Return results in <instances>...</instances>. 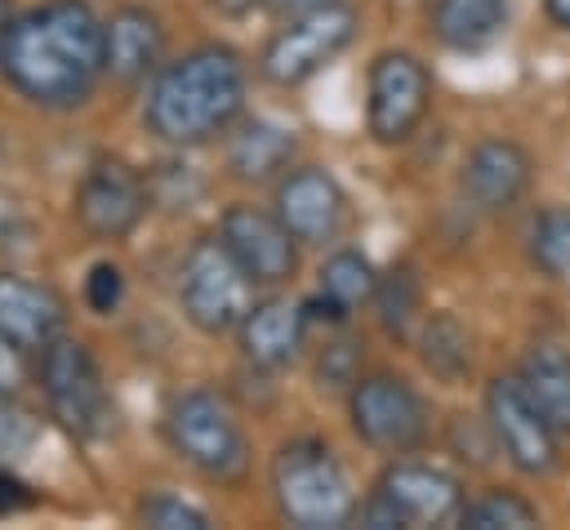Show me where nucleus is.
Here are the masks:
<instances>
[{"label": "nucleus", "mask_w": 570, "mask_h": 530, "mask_svg": "<svg viewBox=\"0 0 570 530\" xmlns=\"http://www.w3.org/2000/svg\"><path fill=\"white\" fill-rule=\"evenodd\" d=\"M0 67L40 107H76L107 76L102 22L85 0H49L9 27Z\"/></svg>", "instance_id": "1"}, {"label": "nucleus", "mask_w": 570, "mask_h": 530, "mask_svg": "<svg viewBox=\"0 0 570 530\" xmlns=\"http://www.w3.org/2000/svg\"><path fill=\"white\" fill-rule=\"evenodd\" d=\"M245 102V62L227 45H200L178 62L160 67L147 85L142 120L156 138L191 147L236 120Z\"/></svg>", "instance_id": "2"}, {"label": "nucleus", "mask_w": 570, "mask_h": 530, "mask_svg": "<svg viewBox=\"0 0 570 530\" xmlns=\"http://www.w3.org/2000/svg\"><path fill=\"white\" fill-rule=\"evenodd\" d=\"M272 499H276V512L303 530H334L356 512L343 463L325 441H312V436L285 441L276 450Z\"/></svg>", "instance_id": "3"}, {"label": "nucleus", "mask_w": 570, "mask_h": 530, "mask_svg": "<svg viewBox=\"0 0 570 530\" xmlns=\"http://www.w3.org/2000/svg\"><path fill=\"white\" fill-rule=\"evenodd\" d=\"M40 392L49 401V414L80 441H98L116 423L102 370L80 338L58 334L53 343L40 347Z\"/></svg>", "instance_id": "4"}, {"label": "nucleus", "mask_w": 570, "mask_h": 530, "mask_svg": "<svg viewBox=\"0 0 570 530\" xmlns=\"http://www.w3.org/2000/svg\"><path fill=\"white\" fill-rule=\"evenodd\" d=\"M249 276L245 267L232 258V249L223 241H196L183 258V272H178V303H183V316L200 330V334H227V330H240L245 312L254 307L249 303Z\"/></svg>", "instance_id": "5"}, {"label": "nucleus", "mask_w": 570, "mask_h": 530, "mask_svg": "<svg viewBox=\"0 0 570 530\" xmlns=\"http://www.w3.org/2000/svg\"><path fill=\"white\" fill-rule=\"evenodd\" d=\"M463 485L445 468L432 463H392L379 472L374 494L361 508V521L374 530L387 526H445L463 512Z\"/></svg>", "instance_id": "6"}, {"label": "nucleus", "mask_w": 570, "mask_h": 530, "mask_svg": "<svg viewBox=\"0 0 570 530\" xmlns=\"http://www.w3.org/2000/svg\"><path fill=\"white\" fill-rule=\"evenodd\" d=\"M169 445L209 481H236L245 472V436L232 410L214 392H183L165 410Z\"/></svg>", "instance_id": "7"}, {"label": "nucleus", "mask_w": 570, "mask_h": 530, "mask_svg": "<svg viewBox=\"0 0 570 530\" xmlns=\"http://www.w3.org/2000/svg\"><path fill=\"white\" fill-rule=\"evenodd\" d=\"M356 36V13L347 4H325L298 18H285V27L263 45L258 71L272 85H303L321 67H330Z\"/></svg>", "instance_id": "8"}, {"label": "nucleus", "mask_w": 570, "mask_h": 530, "mask_svg": "<svg viewBox=\"0 0 570 530\" xmlns=\"http://www.w3.org/2000/svg\"><path fill=\"white\" fill-rule=\"evenodd\" d=\"M428 98H432L428 67L405 49H383L370 62V85H365L370 138L383 143V147L405 143L419 129V120L428 116Z\"/></svg>", "instance_id": "9"}, {"label": "nucleus", "mask_w": 570, "mask_h": 530, "mask_svg": "<svg viewBox=\"0 0 570 530\" xmlns=\"http://www.w3.org/2000/svg\"><path fill=\"white\" fill-rule=\"evenodd\" d=\"M352 428L370 450L383 454H410L428 436V410L419 392L396 374H365L347 392Z\"/></svg>", "instance_id": "10"}, {"label": "nucleus", "mask_w": 570, "mask_h": 530, "mask_svg": "<svg viewBox=\"0 0 570 530\" xmlns=\"http://www.w3.org/2000/svg\"><path fill=\"white\" fill-rule=\"evenodd\" d=\"M485 423L490 441L508 454V463L525 477H548L557 468V428L543 419V410L530 401L517 374H499L485 387Z\"/></svg>", "instance_id": "11"}, {"label": "nucleus", "mask_w": 570, "mask_h": 530, "mask_svg": "<svg viewBox=\"0 0 570 530\" xmlns=\"http://www.w3.org/2000/svg\"><path fill=\"white\" fill-rule=\"evenodd\" d=\"M147 209V187L138 169H129L120 156H98L80 187H76V223L98 241H120L138 227Z\"/></svg>", "instance_id": "12"}, {"label": "nucleus", "mask_w": 570, "mask_h": 530, "mask_svg": "<svg viewBox=\"0 0 570 530\" xmlns=\"http://www.w3.org/2000/svg\"><path fill=\"white\" fill-rule=\"evenodd\" d=\"M218 241L232 249V258L245 267L254 285H281L298 267L294 232L276 218V209L267 214L258 205H232L218 218Z\"/></svg>", "instance_id": "13"}, {"label": "nucleus", "mask_w": 570, "mask_h": 530, "mask_svg": "<svg viewBox=\"0 0 570 530\" xmlns=\"http://www.w3.org/2000/svg\"><path fill=\"white\" fill-rule=\"evenodd\" d=\"M530 174H534V160H530V151L521 143H512V138H481L463 156L459 192L468 196L472 209L503 214V209H512L525 196Z\"/></svg>", "instance_id": "14"}, {"label": "nucleus", "mask_w": 570, "mask_h": 530, "mask_svg": "<svg viewBox=\"0 0 570 530\" xmlns=\"http://www.w3.org/2000/svg\"><path fill=\"white\" fill-rule=\"evenodd\" d=\"M276 218L294 232V241L325 245L338 236V227L347 218V196L325 169L303 165L276 183Z\"/></svg>", "instance_id": "15"}, {"label": "nucleus", "mask_w": 570, "mask_h": 530, "mask_svg": "<svg viewBox=\"0 0 570 530\" xmlns=\"http://www.w3.org/2000/svg\"><path fill=\"white\" fill-rule=\"evenodd\" d=\"M62 334V298L18 272H0V338L18 352H40Z\"/></svg>", "instance_id": "16"}, {"label": "nucleus", "mask_w": 570, "mask_h": 530, "mask_svg": "<svg viewBox=\"0 0 570 530\" xmlns=\"http://www.w3.org/2000/svg\"><path fill=\"white\" fill-rule=\"evenodd\" d=\"M102 45H107V76L116 85H138L151 71H160L165 31H160V18L142 4L116 9L102 22Z\"/></svg>", "instance_id": "17"}, {"label": "nucleus", "mask_w": 570, "mask_h": 530, "mask_svg": "<svg viewBox=\"0 0 570 530\" xmlns=\"http://www.w3.org/2000/svg\"><path fill=\"white\" fill-rule=\"evenodd\" d=\"M303 330H307L303 303L263 298V303H254V307L245 312V321H240V352H245V361H254L258 370H285V365L298 361Z\"/></svg>", "instance_id": "18"}, {"label": "nucleus", "mask_w": 570, "mask_h": 530, "mask_svg": "<svg viewBox=\"0 0 570 530\" xmlns=\"http://www.w3.org/2000/svg\"><path fill=\"white\" fill-rule=\"evenodd\" d=\"M294 156V134L272 120H240V129L227 138V169L245 183H263L276 169H285Z\"/></svg>", "instance_id": "19"}, {"label": "nucleus", "mask_w": 570, "mask_h": 530, "mask_svg": "<svg viewBox=\"0 0 570 530\" xmlns=\"http://www.w3.org/2000/svg\"><path fill=\"white\" fill-rule=\"evenodd\" d=\"M512 0H436L432 31L450 49H485L508 27Z\"/></svg>", "instance_id": "20"}, {"label": "nucleus", "mask_w": 570, "mask_h": 530, "mask_svg": "<svg viewBox=\"0 0 570 530\" xmlns=\"http://www.w3.org/2000/svg\"><path fill=\"white\" fill-rule=\"evenodd\" d=\"M517 379L530 392V401L543 410V419L557 432H570V356L552 343H539L521 356Z\"/></svg>", "instance_id": "21"}, {"label": "nucleus", "mask_w": 570, "mask_h": 530, "mask_svg": "<svg viewBox=\"0 0 570 530\" xmlns=\"http://www.w3.org/2000/svg\"><path fill=\"white\" fill-rule=\"evenodd\" d=\"M419 356H423V365L441 383H459L472 370V338H468L463 321L450 316V312L428 316L423 321V334H419Z\"/></svg>", "instance_id": "22"}, {"label": "nucleus", "mask_w": 570, "mask_h": 530, "mask_svg": "<svg viewBox=\"0 0 570 530\" xmlns=\"http://www.w3.org/2000/svg\"><path fill=\"white\" fill-rule=\"evenodd\" d=\"M459 526H468V530H525V526H539V512L517 490H485L481 499L463 503Z\"/></svg>", "instance_id": "23"}, {"label": "nucleus", "mask_w": 570, "mask_h": 530, "mask_svg": "<svg viewBox=\"0 0 570 530\" xmlns=\"http://www.w3.org/2000/svg\"><path fill=\"white\" fill-rule=\"evenodd\" d=\"M530 263L552 281L570 276V209L548 205L534 218V227H530Z\"/></svg>", "instance_id": "24"}, {"label": "nucleus", "mask_w": 570, "mask_h": 530, "mask_svg": "<svg viewBox=\"0 0 570 530\" xmlns=\"http://www.w3.org/2000/svg\"><path fill=\"white\" fill-rule=\"evenodd\" d=\"M374 285H379V276H374L370 258L356 254V249H338V254H330L325 267H321V289L334 294L343 307H356V303L374 298Z\"/></svg>", "instance_id": "25"}, {"label": "nucleus", "mask_w": 570, "mask_h": 530, "mask_svg": "<svg viewBox=\"0 0 570 530\" xmlns=\"http://www.w3.org/2000/svg\"><path fill=\"white\" fill-rule=\"evenodd\" d=\"M374 303H379V321L392 338H405L410 334V321L419 312V281L410 267H392L387 276H379L374 285Z\"/></svg>", "instance_id": "26"}, {"label": "nucleus", "mask_w": 570, "mask_h": 530, "mask_svg": "<svg viewBox=\"0 0 570 530\" xmlns=\"http://www.w3.org/2000/svg\"><path fill=\"white\" fill-rule=\"evenodd\" d=\"M138 526H151V530H205L209 517L196 503L178 499V494H147L138 503Z\"/></svg>", "instance_id": "27"}, {"label": "nucleus", "mask_w": 570, "mask_h": 530, "mask_svg": "<svg viewBox=\"0 0 570 530\" xmlns=\"http://www.w3.org/2000/svg\"><path fill=\"white\" fill-rule=\"evenodd\" d=\"M40 428L31 419V410L13 396V387H0V459H22L36 445Z\"/></svg>", "instance_id": "28"}, {"label": "nucleus", "mask_w": 570, "mask_h": 530, "mask_svg": "<svg viewBox=\"0 0 570 530\" xmlns=\"http://www.w3.org/2000/svg\"><path fill=\"white\" fill-rule=\"evenodd\" d=\"M120 298H125V276H120V267H116V263H94L89 276H85V303H89L98 316H107V312L120 307Z\"/></svg>", "instance_id": "29"}, {"label": "nucleus", "mask_w": 570, "mask_h": 530, "mask_svg": "<svg viewBox=\"0 0 570 530\" xmlns=\"http://www.w3.org/2000/svg\"><path fill=\"white\" fill-rule=\"evenodd\" d=\"M316 379H321V387H325V383H330V387L356 383V379H361V374H356V343H347V338L330 343L325 356H321V365H316Z\"/></svg>", "instance_id": "30"}, {"label": "nucleus", "mask_w": 570, "mask_h": 530, "mask_svg": "<svg viewBox=\"0 0 570 530\" xmlns=\"http://www.w3.org/2000/svg\"><path fill=\"white\" fill-rule=\"evenodd\" d=\"M31 503V494H27V485H18L9 472H0V512H13V508H27Z\"/></svg>", "instance_id": "31"}, {"label": "nucleus", "mask_w": 570, "mask_h": 530, "mask_svg": "<svg viewBox=\"0 0 570 530\" xmlns=\"http://www.w3.org/2000/svg\"><path fill=\"white\" fill-rule=\"evenodd\" d=\"M276 18H298V13H312V9H325V4H338V0H263Z\"/></svg>", "instance_id": "32"}, {"label": "nucleus", "mask_w": 570, "mask_h": 530, "mask_svg": "<svg viewBox=\"0 0 570 530\" xmlns=\"http://www.w3.org/2000/svg\"><path fill=\"white\" fill-rule=\"evenodd\" d=\"M13 352H18V347H9V343L0 338V387H13V383H18V361H13Z\"/></svg>", "instance_id": "33"}, {"label": "nucleus", "mask_w": 570, "mask_h": 530, "mask_svg": "<svg viewBox=\"0 0 570 530\" xmlns=\"http://www.w3.org/2000/svg\"><path fill=\"white\" fill-rule=\"evenodd\" d=\"M543 9H548V18H552L557 27L570 31V0H543Z\"/></svg>", "instance_id": "34"}, {"label": "nucleus", "mask_w": 570, "mask_h": 530, "mask_svg": "<svg viewBox=\"0 0 570 530\" xmlns=\"http://www.w3.org/2000/svg\"><path fill=\"white\" fill-rule=\"evenodd\" d=\"M9 27H13V18H9V0H0V53H4V40H9Z\"/></svg>", "instance_id": "35"}]
</instances>
